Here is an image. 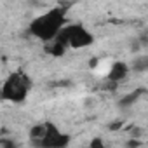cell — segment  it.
Masks as SVG:
<instances>
[{
    "instance_id": "cell-3",
    "label": "cell",
    "mask_w": 148,
    "mask_h": 148,
    "mask_svg": "<svg viewBox=\"0 0 148 148\" xmlns=\"http://www.w3.org/2000/svg\"><path fill=\"white\" fill-rule=\"evenodd\" d=\"M54 38L59 40L66 49H86L94 44L92 32L87 26H84L82 23H71V25L66 23Z\"/></svg>"
},
{
    "instance_id": "cell-4",
    "label": "cell",
    "mask_w": 148,
    "mask_h": 148,
    "mask_svg": "<svg viewBox=\"0 0 148 148\" xmlns=\"http://www.w3.org/2000/svg\"><path fill=\"white\" fill-rule=\"evenodd\" d=\"M70 143V136L64 134L54 122H45V132L42 138V148H63Z\"/></svg>"
},
{
    "instance_id": "cell-1",
    "label": "cell",
    "mask_w": 148,
    "mask_h": 148,
    "mask_svg": "<svg viewBox=\"0 0 148 148\" xmlns=\"http://www.w3.org/2000/svg\"><path fill=\"white\" fill-rule=\"evenodd\" d=\"M66 23H68V9L64 5H58V7H52V9L45 11L44 14L33 18L28 26V32L37 40L47 44L59 33V30Z\"/></svg>"
},
{
    "instance_id": "cell-8",
    "label": "cell",
    "mask_w": 148,
    "mask_h": 148,
    "mask_svg": "<svg viewBox=\"0 0 148 148\" xmlns=\"http://www.w3.org/2000/svg\"><path fill=\"white\" fill-rule=\"evenodd\" d=\"M91 146H103V141H99V139H94V141H91Z\"/></svg>"
},
{
    "instance_id": "cell-2",
    "label": "cell",
    "mask_w": 148,
    "mask_h": 148,
    "mask_svg": "<svg viewBox=\"0 0 148 148\" xmlns=\"http://www.w3.org/2000/svg\"><path fill=\"white\" fill-rule=\"evenodd\" d=\"M0 91H2V101L19 105V103L26 101V98L32 91V79L25 71H12L2 82Z\"/></svg>"
},
{
    "instance_id": "cell-6",
    "label": "cell",
    "mask_w": 148,
    "mask_h": 148,
    "mask_svg": "<svg viewBox=\"0 0 148 148\" xmlns=\"http://www.w3.org/2000/svg\"><path fill=\"white\" fill-rule=\"evenodd\" d=\"M145 94V89H136V91H132V92H127V94H124L119 101H117V105H119V108H131V106H134L138 101H139V98Z\"/></svg>"
},
{
    "instance_id": "cell-5",
    "label": "cell",
    "mask_w": 148,
    "mask_h": 148,
    "mask_svg": "<svg viewBox=\"0 0 148 148\" xmlns=\"http://www.w3.org/2000/svg\"><path fill=\"white\" fill-rule=\"evenodd\" d=\"M129 73H131V70H129V64L127 63L115 61V63H112L108 73L105 75V80H106V84H110V87H117L120 82H124L127 79Z\"/></svg>"
},
{
    "instance_id": "cell-7",
    "label": "cell",
    "mask_w": 148,
    "mask_h": 148,
    "mask_svg": "<svg viewBox=\"0 0 148 148\" xmlns=\"http://www.w3.org/2000/svg\"><path fill=\"white\" fill-rule=\"evenodd\" d=\"M129 70L134 71V73H145V71L148 70V56H146V54L134 56V59H132L131 64H129Z\"/></svg>"
},
{
    "instance_id": "cell-9",
    "label": "cell",
    "mask_w": 148,
    "mask_h": 148,
    "mask_svg": "<svg viewBox=\"0 0 148 148\" xmlns=\"http://www.w3.org/2000/svg\"><path fill=\"white\" fill-rule=\"evenodd\" d=\"M0 101H2V91H0Z\"/></svg>"
}]
</instances>
